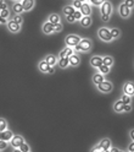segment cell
<instances>
[{
	"mask_svg": "<svg viewBox=\"0 0 134 152\" xmlns=\"http://www.w3.org/2000/svg\"><path fill=\"white\" fill-rule=\"evenodd\" d=\"M91 47H93V42L90 38H82L81 42L74 47V50L76 52H81V53H87L91 50Z\"/></svg>",
	"mask_w": 134,
	"mask_h": 152,
	"instance_id": "6da1fadb",
	"label": "cell"
},
{
	"mask_svg": "<svg viewBox=\"0 0 134 152\" xmlns=\"http://www.w3.org/2000/svg\"><path fill=\"white\" fill-rule=\"evenodd\" d=\"M82 38L77 34H68L66 36L65 38V43H66V47H70V48H74L79 42H81Z\"/></svg>",
	"mask_w": 134,
	"mask_h": 152,
	"instance_id": "7a4b0ae2",
	"label": "cell"
},
{
	"mask_svg": "<svg viewBox=\"0 0 134 152\" xmlns=\"http://www.w3.org/2000/svg\"><path fill=\"white\" fill-rule=\"evenodd\" d=\"M98 36L101 41L104 42H112V37H111V33H110V28L107 27H101L99 28V31H98Z\"/></svg>",
	"mask_w": 134,
	"mask_h": 152,
	"instance_id": "3957f363",
	"label": "cell"
},
{
	"mask_svg": "<svg viewBox=\"0 0 134 152\" xmlns=\"http://www.w3.org/2000/svg\"><path fill=\"white\" fill-rule=\"evenodd\" d=\"M97 87H98V91L101 92V93H110L113 90V85H112V82L105 80L104 82H101L100 85H98Z\"/></svg>",
	"mask_w": 134,
	"mask_h": 152,
	"instance_id": "277c9868",
	"label": "cell"
},
{
	"mask_svg": "<svg viewBox=\"0 0 134 152\" xmlns=\"http://www.w3.org/2000/svg\"><path fill=\"white\" fill-rule=\"evenodd\" d=\"M113 12V6L110 1H104L102 5L100 6V15H106V16H111V14Z\"/></svg>",
	"mask_w": 134,
	"mask_h": 152,
	"instance_id": "5b68a950",
	"label": "cell"
},
{
	"mask_svg": "<svg viewBox=\"0 0 134 152\" xmlns=\"http://www.w3.org/2000/svg\"><path fill=\"white\" fill-rule=\"evenodd\" d=\"M122 90H123V94H127V96L133 97V96H134V82L127 81L126 83L123 85Z\"/></svg>",
	"mask_w": 134,
	"mask_h": 152,
	"instance_id": "8992f818",
	"label": "cell"
},
{
	"mask_svg": "<svg viewBox=\"0 0 134 152\" xmlns=\"http://www.w3.org/2000/svg\"><path fill=\"white\" fill-rule=\"evenodd\" d=\"M118 14H120V16H121L122 18H127V17L130 16L132 10H130V9H128L126 5L122 3V4L118 6Z\"/></svg>",
	"mask_w": 134,
	"mask_h": 152,
	"instance_id": "52a82bcc",
	"label": "cell"
},
{
	"mask_svg": "<svg viewBox=\"0 0 134 152\" xmlns=\"http://www.w3.org/2000/svg\"><path fill=\"white\" fill-rule=\"evenodd\" d=\"M91 4H90V1H83V4H82V7H81V12H82V15L83 16H90L91 15V6H90Z\"/></svg>",
	"mask_w": 134,
	"mask_h": 152,
	"instance_id": "ba28073f",
	"label": "cell"
},
{
	"mask_svg": "<svg viewBox=\"0 0 134 152\" xmlns=\"http://www.w3.org/2000/svg\"><path fill=\"white\" fill-rule=\"evenodd\" d=\"M24 142V139L21 135H14V137L10 140V145L15 148H18Z\"/></svg>",
	"mask_w": 134,
	"mask_h": 152,
	"instance_id": "9c48e42d",
	"label": "cell"
},
{
	"mask_svg": "<svg viewBox=\"0 0 134 152\" xmlns=\"http://www.w3.org/2000/svg\"><path fill=\"white\" fill-rule=\"evenodd\" d=\"M90 65L93 66V68L99 69L100 66L102 65V56H99V55H94V56H91V59H90Z\"/></svg>",
	"mask_w": 134,
	"mask_h": 152,
	"instance_id": "30bf717a",
	"label": "cell"
},
{
	"mask_svg": "<svg viewBox=\"0 0 134 152\" xmlns=\"http://www.w3.org/2000/svg\"><path fill=\"white\" fill-rule=\"evenodd\" d=\"M6 26H7V28H9V31L12 32V33H17V32H20V30H21V26L17 25V23H16L15 21H12V20L7 21Z\"/></svg>",
	"mask_w": 134,
	"mask_h": 152,
	"instance_id": "8fae6325",
	"label": "cell"
},
{
	"mask_svg": "<svg viewBox=\"0 0 134 152\" xmlns=\"http://www.w3.org/2000/svg\"><path fill=\"white\" fill-rule=\"evenodd\" d=\"M14 137V134L11 130H5L0 132V140L1 141H6V142H10V140Z\"/></svg>",
	"mask_w": 134,
	"mask_h": 152,
	"instance_id": "7c38bea8",
	"label": "cell"
},
{
	"mask_svg": "<svg viewBox=\"0 0 134 152\" xmlns=\"http://www.w3.org/2000/svg\"><path fill=\"white\" fill-rule=\"evenodd\" d=\"M44 61L49 65V66H55L56 64H57V56H55V55H53V54H48L45 58H44Z\"/></svg>",
	"mask_w": 134,
	"mask_h": 152,
	"instance_id": "4fadbf2b",
	"label": "cell"
},
{
	"mask_svg": "<svg viewBox=\"0 0 134 152\" xmlns=\"http://www.w3.org/2000/svg\"><path fill=\"white\" fill-rule=\"evenodd\" d=\"M99 146L101 147L102 151H106V150H110L112 147V144H111V140L107 139V137H105L102 139L100 142H99Z\"/></svg>",
	"mask_w": 134,
	"mask_h": 152,
	"instance_id": "5bb4252c",
	"label": "cell"
},
{
	"mask_svg": "<svg viewBox=\"0 0 134 152\" xmlns=\"http://www.w3.org/2000/svg\"><path fill=\"white\" fill-rule=\"evenodd\" d=\"M68 63H70V66H78L79 64H81V58H79V55L78 54H73V55H71L70 58H68Z\"/></svg>",
	"mask_w": 134,
	"mask_h": 152,
	"instance_id": "9a60e30c",
	"label": "cell"
},
{
	"mask_svg": "<svg viewBox=\"0 0 134 152\" xmlns=\"http://www.w3.org/2000/svg\"><path fill=\"white\" fill-rule=\"evenodd\" d=\"M12 11L15 12V15H21L24 10H23V6L21 1H15L12 4Z\"/></svg>",
	"mask_w": 134,
	"mask_h": 152,
	"instance_id": "2e32d148",
	"label": "cell"
},
{
	"mask_svg": "<svg viewBox=\"0 0 134 152\" xmlns=\"http://www.w3.org/2000/svg\"><path fill=\"white\" fill-rule=\"evenodd\" d=\"M93 83L95 85V86H98V85H100L101 82H104L105 81V77H104V75H101V74H99V72H95L94 75H93Z\"/></svg>",
	"mask_w": 134,
	"mask_h": 152,
	"instance_id": "e0dca14e",
	"label": "cell"
},
{
	"mask_svg": "<svg viewBox=\"0 0 134 152\" xmlns=\"http://www.w3.org/2000/svg\"><path fill=\"white\" fill-rule=\"evenodd\" d=\"M43 33H45V34L55 33V32H54V25H51L49 21H46V22L43 25Z\"/></svg>",
	"mask_w": 134,
	"mask_h": 152,
	"instance_id": "ac0fdd59",
	"label": "cell"
},
{
	"mask_svg": "<svg viewBox=\"0 0 134 152\" xmlns=\"http://www.w3.org/2000/svg\"><path fill=\"white\" fill-rule=\"evenodd\" d=\"M22 3V6H23V10L24 11H30V10H32V9L34 7V0H23V1H21Z\"/></svg>",
	"mask_w": 134,
	"mask_h": 152,
	"instance_id": "d6986e66",
	"label": "cell"
},
{
	"mask_svg": "<svg viewBox=\"0 0 134 152\" xmlns=\"http://www.w3.org/2000/svg\"><path fill=\"white\" fill-rule=\"evenodd\" d=\"M91 17L90 16H83L82 18H81V21H79V25L82 26V27H84V28H87V27H89L90 25H91Z\"/></svg>",
	"mask_w": 134,
	"mask_h": 152,
	"instance_id": "ffe728a7",
	"label": "cell"
},
{
	"mask_svg": "<svg viewBox=\"0 0 134 152\" xmlns=\"http://www.w3.org/2000/svg\"><path fill=\"white\" fill-rule=\"evenodd\" d=\"M49 22L51 23V25H59V23H61V18H60V16L57 15V14H51L50 16H49Z\"/></svg>",
	"mask_w": 134,
	"mask_h": 152,
	"instance_id": "44dd1931",
	"label": "cell"
},
{
	"mask_svg": "<svg viewBox=\"0 0 134 152\" xmlns=\"http://www.w3.org/2000/svg\"><path fill=\"white\" fill-rule=\"evenodd\" d=\"M113 63H115V60H113V58L111 55L102 56V65H106V66H109V68H111V66L113 65Z\"/></svg>",
	"mask_w": 134,
	"mask_h": 152,
	"instance_id": "7402d4cb",
	"label": "cell"
},
{
	"mask_svg": "<svg viewBox=\"0 0 134 152\" xmlns=\"http://www.w3.org/2000/svg\"><path fill=\"white\" fill-rule=\"evenodd\" d=\"M123 107H124V104L122 103L121 99H118V101H116L113 103V110L116 113H122L123 112Z\"/></svg>",
	"mask_w": 134,
	"mask_h": 152,
	"instance_id": "603a6c76",
	"label": "cell"
},
{
	"mask_svg": "<svg viewBox=\"0 0 134 152\" xmlns=\"http://www.w3.org/2000/svg\"><path fill=\"white\" fill-rule=\"evenodd\" d=\"M38 69H39V71L40 72H49V69H50V66L49 65H48L44 60H42L40 63H39V65H38Z\"/></svg>",
	"mask_w": 134,
	"mask_h": 152,
	"instance_id": "cb8c5ba5",
	"label": "cell"
},
{
	"mask_svg": "<svg viewBox=\"0 0 134 152\" xmlns=\"http://www.w3.org/2000/svg\"><path fill=\"white\" fill-rule=\"evenodd\" d=\"M63 14H65V16H71V15H73L74 14V11H76V9L72 6V5H66L65 7H63Z\"/></svg>",
	"mask_w": 134,
	"mask_h": 152,
	"instance_id": "d4e9b609",
	"label": "cell"
},
{
	"mask_svg": "<svg viewBox=\"0 0 134 152\" xmlns=\"http://www.w3.org/2000/svg\"><path fill=\"white\" fill-rule=\"evenodd\" d=\"M57 64H59V68L60 69H66L68 68V58H62V59H59V61H57Z\"/></svg>",
	"mask_w": 134,
	"mask_h": 152,
	"instance_id": "484cf974",
	"label": "cell"
},
{
	"mask_svg": "<svg viewBox=\"0 0 134 152\" xmlns=\"http://www.w3.org/2000/svg\"><path fill=\"white\" fill-rule=\"evenodd\" d=\"M110 33L112 39H117V38L121 37V30L120 28H110Z\"/></svg>",
	"mask_w": 134,
	"mask_h": 152,
	"instance_id": "4316f807",
	"label": "cell"
},
{
	"mask_svg": "<svg viewBox=\"0 0 134 152\" xmlns=\"http://www.w3.org/2000/svg\"><path fill=\"white\" fill-rule=\"evenodd\" d=\"M110 71H111V68H109V66H106V65H101L98 69V72L101 74V75H107Z\"/></svg>",
	"mask_w": 134,
	"mask_h": 152,
	"instance_id": "83f0119b",
	"label": "cell"
},
{
	"mask_svg": "<svg viewBox=\"0 0 134 152\" xmlns=\"http://www.w3.org/2000/svg\"><path fill=\"white\" fill-rule=\"evenodd\" d=\"M121 101H122L123 104H132V97L130 96H127V94H122Z\"/></svg>",
	"mask_w": 134,
	"mask_h": 152,
	"instance_id": "f1b7e54d",
	"label": "cell"
},
{
	"mask_svg": "<svg viewBox=\"0 0 134 152\" xmlns=\"http://www.w3.org/2000/svg\"><path fill=\"white\" fill-rule=\"evenodd\" d=\"M7 130V123L4 118H0V132Z\"/></svg>",
	"mask_w": 134,
	"mask_h": 152,
	"instance_id": "f546056e",
	"label": "cell"
},
{
	"mask_svg": "<svg viewBox=\"0 0 134 152\" xmlns=\"http://www.w3.org/2000/svg\"><path fill=\"white\" fill-rule=\"evenodd\" d=\"M12 21H15L17 25H20V26H21V25L23 23V17H22L21 15H15L14 18H12Z\"/></svg>",
	"mask_w": 134,
	"mask_h": 152,
	"instance_id": "4dcf8cb0",
	"label": "cell"
},
{
	"mask_svg": "<svg viewBox=\"0 0 134 152\" xmlns=\"http://www.w3.org/2000/svg\"><path fill=\"white\" fill-rule=\"evenodd\" d=\"M18 150H20L21 152H30L31 151V148H30V145L28 144H26V142H23V144L18 147Z\"/></svg>",
	"mask_w": 134,
	"mask_h": 152,
	"instance_id": "1f68e13d",
	"label": "cell"
},
{
	"mask_svg": "<svg viewBox=\"0 0 134 152\" xmlns=\"http://www.w3.org/2000/svg\"><path fill=\"white\" fill-rule=\"evenodd\" d=\"M82 4H83V1H81V0H74V1L72 3V6L76 9V10H81Z\"/></svg>",
	"mask_w": 134,
	"mask_h": 152,
	"instance_id": "d6a6232c",
	"label": "cell"
},
{
	"mask_svg": "<svg viewBox=\"0 0 134 152\" xmlns=\"http://www.w3.org/2000/svg\"><path fill=\"white\" fill-rule=\"evenodd\" d=\"M66 58H70L71 55H73L74 54V49L73 48H70V47H66Z\"/></svg>",
	"mask_w": 134,
	"mask_h": 152,
	"instance_id": "836d02e7",
	"label": "cell"
},
{
	"mask_svg": "<svg viewBox=\"0 0 134 152\" xmlns=\"http://www.w3.org/2000/svg\"><path fill=\"white\" fill-rule=\"evenodd\" d=\"M73 17H74V20H76V21H78V20L81 21V18L83 17V15H82V12H81L79 10H76L74 14H73Z\"/></svg>",
	"mask_w": 134,
	"mask_h": 152,
	"instance_id": "e575fe53",
	"label": "cell"
},
{
	"mask_svg": "<svg viewBox=\"0 0 134 152\" xmlns=\"http://www.w3.org/2000/svg\"><path fill=\"white\" fill-rule=\"evenodd\" d=\"M123 4L132 10V9L134 7V0H126V1H123Z\"/></svg>",
	"mask_w": 134,
	"mask_h": 152,
	"instance_id": "d590c367",
	"label": "cell"
},
{
	"mask_svg": "<svg viewBox=\"0 0 134 152\" xmlns=\"http://www.w3.org/2000/svg\"><path fill=\"white\" fill-rule=\"evenodd\" d=\"M62 28H63V25H62V23H59V25H55V26H54V32H56V33H59V32H61V31H62Z\"/></svg>",
	"mask_w": 134,
	"mask_h": 152,
	"instance_id": "8d00e7d4",
	"label": "cell"
},
{
	"mask_svg": "<svg viewBox=\"0 0 134 152\" xmlns=\"http://www.w3.org/2000/svg\"><path fill=\"white\" fill-rule=\"evenodd\" d=\"M0 16H1L3 18H5V20H6V18L10 16V10H3L1 12H0Z\"/></svg>",
	"mask_w": 134,
	"mask_h": 152,
	"instance_id": "74e56055",
	"label": "cell"
},
{
	"mask_svg": "<svg viewBox=\"0 0 134 152\" xmlns=\"http://www.w3.org/2000/svg\"><path fill=\"white\" fill-rule=\"evenodd\" d=\"M132 109H133L132 104H124V107H123V112L129 113V112H132Z\"/></svg>",
	"mask_w": 134,
	"mask_h": 152,
	"instance_id": "f35d334b",
	"label": "cell"
},
{
	"mask_svg": "<svg viewBox=\"0 0 134 152\" xmlns=\"http://www.w3.org/2000/svg\"><path fill=\"white\" fill-rule=\"evenodd\" d=\"M102 0H91L90 1V4H93V5H97V6H101L102 5Z\"/></svg>",
	"mask_w": 134,
	"mask_h": 152,
	"instance_id": "ab89813d",
	"label": "cell"
},
{
	"mask_svg": "<svg viewBox=\"0 0 134 152\" xmlns=\"http://www.w3.org/2000/svg\"><path fill=\"white\" fill-rule=\"evenodd\" d=\"M90 152H102V150H101V147L99 146V144L98 145H95L93 148H91V151Z\"/></svg>",
	"mask_w": 134,
	"mask_h": 152,
	"instance_id": "60d3db41",
	"label": "cell"
},
{
	"mask_svg": "<svg viewBox=\"0 0 134 152\" xmlns=\"http://www.w3.org/2000/svg\"><path fill=\"white\" fill-rule=\"evenodd\" d=\"M66 20H67V22H68V23H74V22H76L73 15H71V16H66Z\"/></svg>",
	"mask_w": 134,
	"mask_h": 152,
	"instance_id": "b9f144b4",
	"label": "cell"
},
{
	"mask_svg": "<svg viewBox=\"0 0 134 152\" xmlns=\"http://www.w3.org/2000/svg\"><path fill=\"white\" fill-rule=\"evenodd\" d=\"M6 147H7V142L0 140V151H1V150H5Z\"/></svg>",
	"mask_w": 134,
	"mask_h": 152,
	"instance_id": "7bdbcfd3",
	"label": "cell"
},
{
	"mask_svg": "<svg viewBox=\"0 0 134 152\" xmlns=\"http://www.w3.org/2000/svg\"><path fill=\"white\" fill-rule=\"evenodd\" d=\"M100 17H101V20H102L104 22H109V21H110V16H106V15H100Z\"/></svg>",
	"mask_w": 134,
	"mask_h": 152,
	"instance_id": "ee69618b",
	"label": "cell"
},
{
	"mask_svg": "<svg viewBox=\"0 0 134 152\" xmlns=\"http://www.w3.org/2000/svg\"><path fill=\"white\" fill-rule=\"evenodd\" d=\"M128 151H132V152H134V141H132L130 144L128 145Z\"/></svg>",
	"mask_w": 134,
	"mask_h": 152,
	"instance_id": "f6af8a7d",
	"label": "cell"
},
{
	"mask_svg": "<svg viewBox=\"0 0 134 152\" xmlns=\"http://www.w3.org/2000/svg\"><path fill=\"white\" fill-rule=\"evenodd\" d=\"M129 136H130L132 141H134V129H132V130L129 131Z\"/></svg>",
	"mask_w": 134,
	"mask_h": 152,
	"instance_id": "bcb514c9",
	"label": "cell"
},
{
	"mask_svg": "<svg viewBox=\"0 0 134 152\" xmlns=\"http://www.w3.org/2000/svg\"><path fill=\"white\" fill-rule=\"evenodd\" d=\"M110 152H120V150L117 147H111L110 148Z\"/></svg>",
	"mask_w": 134,
	"mask_h": 152,
	"instance_id": "7dc6e473",
	"label": "cell"
},
{
	"mask_svg": "<svg viewBox=\"0 0 134 152\" xmlns=\"http://www.w3.org/2000/svg\"><path fill=\"white\" fill-rule=\"evenodd\" d=\"M0 23H4V25H6V23H7V21L5 20V18H3L1 16H0Z\"/></svg>",
	"mask_w": 134,
	"mask_h": 152,
	"instance_id": "c3c4849f",
	"label": "cell"
},
{
	"mask_svg": "<svg viewBox=\"0 0 134 152\" xmlns=\"http://www.w3.org/2000/svg\"><path fill=\"white\" fill-rule=\"evenodd\" d=\"M54 72H55V68H54V66H50L49 72H48V74H54Z\"/></svg>",
	"mask_w": 134,
	"mask_h": 152,
	"instance_id": "681fc988",
	"label": "cell"
},
{
	"mask_svg": "<svg viewBox=\"0 0 134 152\" xmlns=\"http://www.w3.org/2000/svg\"><path fill=\"white\" fill-rule=\"evenodd\" d=\"M12 152H21V151H20V150H18V148H15V150H14Z\"/></svg>",
	"mask_w": 134,
	"mask_h": 152,
	"instance_id": "f907efd6",
	"label": "cell"
},
{
	"mask_svg": "<svg viewBox=\"0 0 134 152\" xmlns=\"http://www.w3.org/2000/svg\"><path fill=\"white\" fill-rule=\"evenodd\" d=\"M104 152H110V150H106V151H104Z\"/></svg>",
	"mask_w": 134,
	"mask_h": 152,
	"instance_id": "816d5d0a",
	"label": "cell"
},
{
	"mask_svg": "<svg viewBox=\"0 0 134 152\" xmlns=\"http://www.w3.org/2000/svg\"><path fill=\"white\" fill-rule=\"evenodd\" d=\"M120 152H124V151H122V150H120Z\"/></svg>",
	"mask_w": 134,
	"mask_h": 152,
	"instance_id": "f5cc1de1",
	"label": "cell"
},
{
	"mask_svg": "<svg viewBox=\"0 0 134 152\" xmlns=\"http://www.w3.org/2000/svg\"><path fill=\"white\" fill-rule=\"evenodd\" d=\"M0 12H1V9H0Z\"/></svg>",
	"mask_w": 134,
	"mask_h": 152,
	"instance_id": "db71d44e",
	"label": "cell"
},
{
	"mask_svg": "<svg viewBox=\"0 0 134 152\" xmlns=\"http://www.w3.org/2000/svg\"><path fill=\"white\" fill-rule=\"evenodd\" d=\"M128 152H132V151H128Z\"/></svg>",
	"mask_w": 134,
	"mask_h": 152,
	"instance_id": "11a10c76",
	"label": "cell"
},
{
	"mask_svg": "<svg viewBox=\"0 0 134 152\" xmlns=\"http://www.w3.org/2000/svg\"><path fill=\"white\" fill-rule=\"evenodd\" d=\"M30 152H32V151H30Z\"/></svg>",
	"mask_w": 134,
	"mask_h": 152,
	"instance_id": "9f6ffc18",
	"label": "cell"
},
{
	"mask_svg": "<svg viewBox=\"0 0 134 152\" xmlns=\"http://www.w3.org/2000/svg\"><path fill=\"white\" fill-rule=\"evenodd\" d=\"M102 152H104V151H102Z\"/></svg>",
	"mask_w": 134,
	"mask_h": 152,
	"instance_id": "6f0895ef",
	"label": "cell"
}]
</instances>
